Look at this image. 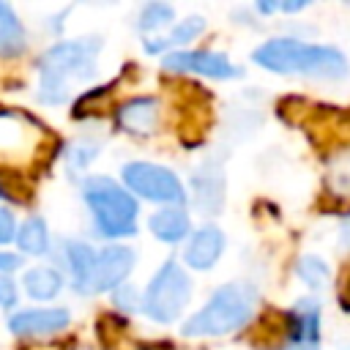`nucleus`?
<instances>
[{"label":"nucleus","instance_id":"412c9836","mask_svg":"<svg viewBox=\"0 0 350 350\" xmlns=\"http://www.w3.org/2000/svg\"><path fill=\"white\" fill-rule=\"evenodd\" d=\"M295 271H298L301 282H306L309 287H314V290H323V287H328L331 271H328V265H325L320 257H314V254H306V257H301V260H298V265H295Z\"/></svg>","mask_w":350,"mask_h":350},{"label":"nucleus","instance_id":"20e7f679","mask_svg":"<svg viewBox=\"0 0 350 350\" xmlns=\"http://www.w3.org/2000/svg\"><path fill=\"white\" fill-rule=\"evenodd\" d=\"M82 197L93 213V224L104 238H126L137 230V200L129 189L107 175H90L82 183Z\"/></svg>","mask_w":350,"mask_h":350},{"label":"nucleus","instance_id":"2eb2a0df","mask_svg":"<svg viewBox=\"0 0 350 350\" xmlns=\"http://www.w3.org/2000/svg\"><path fill=\"white\" fill-rule=\"evenodd\" d=\"M25 46H27V38L16 11L0 3V57H16L25 52Z\"/></svg>","mask_w":350,"mask_h":350},{"label":"nucleus","instance_id":"7ed1b4c3","mask_svg":"<svg viewBox=\"0 0 350 350\" xmlns=\"http://www.w3.org/2000/svg\"><path fill=\"white\" fill-rule=\"evenodd\" d=\"M254 304H257V293L254 287L243 284V282H232V284H221L208 304L194 312L186 323H183V336L191 339H202V336H224L232 334L238 328H243L252 314H254Z\"/></svg>","mask_w":350,"mask_h":350},{"label":"nucleus","instance_id":"b1692460","mask_svg":"<svg viewBox=\"0 0 350 350\" xmlns=\"http://www.w3.org/2000/svg\"><path fill=\"white\" fill-rule=\"evenodd\" d=\"M14 238H16V219H14V213L8 208L0 205V246L11 243Z\"/></svg>","mask_w":350,"mask_h":350},{"label":"nucleus","instance_id":"393cba45","mask_svg":"<svg viewBox=\"0 0 350 350\" xmlns=\"http://www.w3.org/2000/svg\"><path fill=\"white\" fill-rule=\"evenodd\" d=\"M16 304V287L11 279L0 276V306H14Z\"/></svg>","mask_w":350,"mask_h":350},{"label":"nucleus","instance_id":"4468645a","mask_svg":"<svg viewBox=\"0 0 350 350\" xmlns=\"http://www.w3.org/2000/svg\"><path fill=\"white\" fill-rule=\"evenodd\" d=\"M150 232L164 243H178L189 232V216L180 208L167 205L150 216Z\"/></svg>","mask_w":350,"mask_h":350},{"label":"nucleus","instance_id":"a878e982","mask_svg":"<svg viewBox=\"0 0 350 350\" xmlns=\"http://www.w3.org/2000/svg\"><path fill=\"white\" fill-rule=\"evenodd\" d=\"M16 265H19V257H16V254L0 252V273H3V271H14Z\"/></svg>","mask_w":350,"mask_h":350},{"label":"nucleus","instance_id":"ddd939ff","mask_svg":"<svg viewBox=\"0 0 350 350\" xmlns=\"http://www.w3.org/2000/svg\"><path fill=\"white\" fill-rule=\"evenodd\" d=\"M290 336L295 345H314L320 342V304L312 298L295 301L290 312Z\"/></svg>","mask_w":350,"mask_h":350},{"label":"nucleus","instance_id":"1a4fd4ad","mask_svg":"<svg viewBox=\"0 0 350 350\" xmlns=\"http://www.w3.org/2000/svg\"><path fill=\"white\" fill-rule=\"evenodd\" d=\"M134 268V252L123 243H112L104 246L101 252H96V262H93V273L88 282V293H107L115 290L126 282V276Z\"/></svg>","mask_w":350,"mask_h":350},{"label":"nucleus","instance_id":"dca6fc26","mask_svg":"<svg viewBox=\"0 0 350 350\" xmlns=\"http://www.w3.org/2000/svg\"><path fill=\"white\" fill-rule=\"evenodd\" d=\"M22 284H25V293H27L30 298H36V301H49V298H55V295L60 293V287H63V276H60L57 268L36 265V268L25 271Z\"/></svg>","mask_w":350,"mask_h":350},{"label":"nucleus","instance_id":"9b49d317","mask_svg":"<svg viewBox=\"0 0 350 350\" xmlns=\"http://www.w3.org/2000/svg\"><path fill=\"white\" fill-rule=\"evenodd\" d=\"M221 252H224V232L216 224H202L200 230L191 232V238L183 249V260L194 271H208L216 265Z\"/></svg>","mask_w":350,"mask_h":350},{"label":"nucleus","instance_id":"aec40b11","mask_svg":"<svg viewBox=\"0 0 350 350\" xmlns=\"http://www.w3.org/2000/svg\"><path fill=\"white\" fill-rule=\"evenodd\" d=\"M16 243L27 254H44L49 249V230H46L44 219H38V216L27 219L16 232Z\"/></svg>","mask_w":350,"mask_h":350},{"label":"nucleus","instance_id":"6ab92c4d","mask_svg":"<svg viewBox=\"0 0 350 350\" xmlns=\"http://www.w3.org/2000/svg\"><path fill=\"white\" fill-rule=\"evenodd\" d=\"M202 27H205L202 16H189V19H183V22H172L170 36H167V38H148V41H145V49H148L150 55H156V52H164L167 46L189 44V41H194V38L202 33Z\"/></svg>","mask_w":350,"mask_h":350},{"label":"nucleus","instance_id":"0eeeda50","mask_svg":"<svg viewBox=\"0 0 350 350\" xmlns=\"http://www.w3.org/2000/svg\"><path fill=\"white\" fill-rule=\"evenodd\" d=\"M123 183L137 194L145 197L150 202H161V205H183L186 202V189L180 183V178L153 161H129L123 167Z\"/></svg>","mask_w":350,"mask_h":350},{"label":"nucleus","instance_id":"f257e3e1","mask_svg":"<svg viewBox=\"0 0 350 350\" xmlns=\"http://www.w3.org/2000/svg\"><path fill=\"white\" fill-rule=\"evenodd\" d=\"M254 63L273 74H304L339 79L347 74V57L325 44H304L295 38H271L254 49Z\"/></svg>","mask_w":350,"mask_h":350},{"label":"nucleus","instance_id":"39448f33","mask_svg":"<svg viewBox=\"0 0 350 350\" xmlns=\"http://www.w3.org/2000/svg\"><path fill=\"white\" fill-rule=\"evenodd\" d=\"M189 298H191V282H189L186 271L175 260H167L153 273L139 306L153 323H172L180 317Z\"/></svg>","mask_w":350,"mask_h":350},{"label":"nucleus","instance_id":"f3484780","mask_svg":"<svg viewBox=\"0 0 350 350\" xmlns=\"http://www.w3.org/2000/svg\"><path fill=\"white\" fill-rule=\"evenodd\" d=\"M66 260H68V268H71L74 290L88 293V282H90L93 262H96V249H90L82 241H74V243L66 246Z\"/></svg>","mask_w":350,"mask_h":350},{"label":"nucleus","instance_id":"f03ea898","mask_svg":"<svg viewBox=\"0 0 350 350\" xmlns=\"http://www.w3.org/2000/svg\"><path fill=\"white\" fill-rule=\"evenodd\" d=\"M98 38H77L55 44L38 60V98L44 104H63L68 98V85L77 79H90L96 71Z\"/></svg>","mask_w":350,"mask_h":350},{"label":"nucleus","instance_id":"6e6552de","mask_svg":"<svg viewBox=\"0 0 350 350\" xmlns=\"http://www.w3.org/2000/svg\"><path fill=\"white\" fill-rule=\"evenodd\" d=\"M164 68L167 71H189V74H200V77H211V79L241 77V68L235 63H230V57H224L221 52H208V49L170 52V55H164Z\"/></svg>","mask_w":350,"mask_h":350},{"label":"nucleus","instance_id":"423d86ee","mask_svg":"<svg viewBox=\"0 0 350 350\" xmlns=\"http://www.w3.org/2000/svg\"><path fill=\"white\" fill-rule=\"evenodd\" d=\"M44 142V129L38 120L19 109H0V167L30 164Z\"/></svg>","mask_w":350,"mask_h":350},{"label":"nucleus","instance_id":"f8f14e48","mask_svg":"<svg viewBox=\"0 0 350 350\" xmlns=\"http://www.w3.org/2000/svg\"><path fill=\"white\" fill-rule=\"evenodd\" d=\"M159 101L153 96H137V98H129L118 107L115 118H118V126L129 134H153V129L159 126Z\"/></svg>","mask_w":350,"mask_h":350},{"label":"nucleus","instance_id":"bb28decb","mask_svg":"<svg viewBox=\"0 0 350 350\" xmlns=\"http://www.w3.org/2000/svg\"><path fill=\"white\" fill-rule=\"evenodd\" d=\"M290 350H317V347L314 345H293Z\"/></svg>","mask_w":350,"mask_h":350},{"label":"nucleus","instance_id":"cd10ccee","mask_svg":"<svg viewBox=\"0 0 350 350\" xmlns=\"http://www.w3.org/2000/svg\"><path fill=\"white\" fill-rule=\"evenodd\" d=\"M0 200H3V186H0Z\"/></svg>","mask_w":350,"mask_h":350},{"label":"nucleus","instance_id":"a211bd4d","mask_svg":"<svg viewBox=\"0 0 350 350\" xmlns=\"http://www.w3.org/2000/svg\"><path fill=\"white\" fill-rule=\"evenodd\" d=\"M224 200V178L221 172H205L194 175V202L202 213H216Z\"/></svg>","mask_w":350,"mask_h":350},{"label":"nucleus","instance_id":"4be33fe9","mask_svg":"<svg viewBox=\"0 0 350 350\" xmlns=\"http://www.w3.org/2000/svg\"><path fill=\"white\" fill-rule=\"evenodd\" d=\"M175 19V8L170 3H148L139 14V30L142 33H156L167 25H172Z\"/></svg>","mask_w":350,"mask_h":350},{"label":"nucleus","instance_id":"9d476101","mask_svg":"<svg viewBox=\"0 0 350 350\" xmlns=\"http://www.w3.org/2000/svg\"><path fill=\"white\" fill-rule=\"evenodd\" d=\"M71 314L63 306H49V309H25L11 314L8 328L19 336H46V334H57L68 325Z\"/></svg>","mask_w":350,"mask_h":350},{"label":"nucleus","instance_id":"5701e85b","mask_svg":"<svg viewBox=\"0 0 350 350\" xmlns=\"http://www.w3.org/2000/svg\"><path fill=\"white\" fill-rule=\"evenodd\" d=\"M331 186L336 194H350V150L336 159L331 170Z\"/></svg>","mask_w":350,"mask_h":350},{"label":"nucleus","instance_id":"c85d7f7f","mask_svg":"<svg viewBox=\"0 0 350 350\" xmlns=\"http://www.w3.org/2000/svg\"><path fill=\"white\" fill-rule=\"evenodd\" d=\"M345 350H350V347H345Z\"/></svg>","mask_w":350,"mask_h":350}]
</instances>
